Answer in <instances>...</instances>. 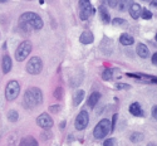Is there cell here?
Listing matches in <instances>:
<instances>
[{"instance_id": "6da1fadb", "label": "cell", "mask_w": 157, "mask_h": 146, "mask_svg": "<svg viewBox=\"0 0 157 146\" xmlns=\"http://www.w3.org/2000/svg\"><path fill=\"white\" fill-rule=\"evenodd\" d=\"M24 103L28 109H33L38 105L43 103V93L42 89L38 87H32L29 89H27L24 95Z\"/></svg>"}, {"instance_id": "7a4b0ae2", "label": "cell", "mask_w": 157, "mask_h": 146, "mask_svg": "<svg viewBox=\"0 0 157 146\" xmlns=\"http://www.w3.org/2000/svg\"><path fill=\"white\" fill-rule=\"evenodd\" d=\"M19 22H24L25 24H28L32 28V30H39V29L43 28V19L33 11L23 13L20 15Z\"/></svg>"}, {"instance_id": "3957f363", "label": "cell", "mask_w": 157, "mask_h": 146, "mask_svg": "<svg viewBox=\"0 0 157 146\" xmlns=\"http://www.w3.org/2000/svg\"><path fill=\"white\" fill-rule=\"evenodd\" d=\"M109 132H111V121L108 118H103V120H101L97 124V126L94 127L93 136L99 140V139H104Z\"/></svg>"}, {"instance_id": "277c9868", "label": "cell", "mask_w": 157, "mask_h": 146, "mask_svg": "<svg viewBox=\"0 0 157 146\" xmlns=\"http://www.w3.org/2000/svg\"><path fill=\"white\" fill-rule=\"evenodd\" d=\"M32 43L29 42V41H24V42H21L19 45H18V48H17V50H15V59L18 61V62H23V61H25L27 59V57L32 53Z\"/></svg>"}, {"instance_id": "5b68a950", "label": "cell", "mask_w": 157, "mask_h": 146, "mask_svg": "<svg viewBox=\"0 0 157 146\" xmlns=\"http://www.w3.org/2000/svg\"><path fill=\"white\" fill-rule=\"evenodd\" d=\"M20 93V85L18 81H10L5 87V98L8 101H14Z\"/></svg>"}, {"instance_id": "8992f818", "label": "cell", "mask_w": 157, "mask_h": 146, "mask_svg": "<svg viewBox=\"0 0 157 146\" xmlns=\"http://www.w3.org/2000/svg\"><path fill=\"white\" fill-rule=\"evenodd\" d=\"M43 69V61L39 57H32L27 63V72L29 74L36 76Z\"/></svg>"}, {"instance_id": "52a82bcc", "label": "cell", "mask_w": 157, "mask_h": 146, "mask_svg": "<svg viewBox=\"0 0 157 146\" xmlns=\"http://www.w3.org/2000/svg\"><path fill=\"white\" fill-rule=\"evenodd\" d=\"M94 14V8L90 4V0H79V18L87 20Z\"/></svg>"}, {"instance_id": "ba28073f", "label": "cell", "mask_w": 157, "mask_h": 146, "mask_svg": "<svg viewBox=\"0 0 157 146\" xmlns=\"http://www.w3.org/2000/svg\"><path fill=\"white\" fill-rule=\"evenodd\" d=\"M89 124V115L87 111H81L78 113V116L75 117V122H74V126L77 130H84Z\"/></svg>"}, {"instance_id": "9c48e42d", "label": "cell", "mask_w": 157, "mask_h": 146, "mask_svg": "<svg viewBox=\"0 0 157 146\" xmlns=\"http://www.w3.org/2000/svg\"><path fill=\"white\" fill-rule=\"evenodd\" d=\"M36 124L39 127H42V128H50L52 126H53V118H52L48 113H42V115H39L38 118H36Z\"/></svg>"}, {"instance_id": "30bf717a", "label": "cell", "mask_w": 157, "mask_h": 146, "mask_svg": "<svg viewBox=\"0 0 157 146\" xmlns=\"http://www.w3.org/2000/svg\"><path fill=\"white\" fill-rule=\"evenodd\" d=\"M93 41H94V35L90 33L89 30L83 32V33L81 34V37H79V42H81L82 44H92Z\"/></svg>"}, {"instance_id": "8fae6325", "label": "cell", "mask_w": 157, "mask_h": 146, "mask_svg": "<svg viewBox=\"0 0 157 146\" xmlns=\"http://www.w3.org/2000/svg\"><path fill=\"white\" fill-rule=\"evenodd\" d=\"M98 13H99V18H101V20H102L104 24H108V23L111 22L109 13H108V10L106 9V6H104V5H101V6L98 8Z\"/></svg>"}, {"instance_id": "7c38bea8", "label": "cell", "mask_w": 157, "mask_h": 146, "mask_svg": "<svg viewBox=\"0 0 157 146\" xmlns=\"http://www.w3.org/2000/svg\"><path fill=\"white\" fill-rule=\"evenodd\" d=\"M129 112L132 113L133 116H136V117H142V116H143V110H142L141 105H140L138 102L131 103V106H129Z\"/></svg>"}, {"instance_id": "4fadbf2b", "label": "cell", "mask_w": 157, "mask_h": 146, "mask_svg": "<svg viewBox=\"0 0 157 146\" xmlns=\"http://www.w3.org/2000/svg\"><path fill=\"white\" fill-rule=\"evenodd\" d=\"M11 67H13V62H11V58L9 54H4L3 57V63H2V68H3V72L4 73H9L11 71Z\"/></svg>"}, {"instance_id": "5bb4252c", "label": "cell", "mask_w": 157, "mask_h": 146, "mask_svg": "<svg viewBox=\"0 0 157 146\" xmlns=\"http://www.w3.org/2000/svg\"><path fill=\"white\" fill-rule=\"evenodd\" d=\"M136 52H137V54H138L141 58H147V57L150 56V50H148L147 45L143 44V43H138V44H137Z\"/></svg>"}, {"instance_id": "9a60e30c", "label": "cell", "mask_w": 157, "mask_h": 146, "mask_svg": "<svg viewBox=\"0 0 157 146\" xmlns=\"http://www.w3.org/2000/svg\"><path fill=\"white\" fill-rule=\"evenodd\" d=\"M141 11H142V9H141L140 4L133 3L129 8V15H131V18H133V19H138L141 17Z\"/></svg>"}, {"instance_id": "2e32d148", "label": "cell", "mask_w": 157, "mask_h": 146, "mask_svg": "<svg viewBox=\"0 0 157 146\" xmlns=\"http://www.w3.org/2000/svg\"><path fill=\"white\" fill-rule=\"evenodd\" d=\"M99 100H101V93H99V92H93V93L88 97L87 105L89 106L90 109H93L94 106L98 103V101H99Z\"/></svg>"}, {"instance_id": "e0dca14e", "label": "cell", "mask_w": 157, "mask_h": 146, "mask_svg": "<svg viewBox=\"0 0 157 146\" xmlns=\"http://www.w3.org/2000/svg\"><path fill=\"white\" fill-rule=\"evenodd\" d=\"M19 146H38V142H36V140L33 136L28 135V136H24L20 140Z\"/></svg>"}, {"instance_id": "ac0fdd59", "label": "cell", "mask_w": 157, "mask_h": 146, "mask_svg": "<svg viewBox=\"0 0 157 146\" xmlns=\"http://www.w3.org/2000/svg\"><path fill=\"white\" fill-rule=\"evenodd\" d=\"M132 4H133V0H118V2H117V6H118V10H121V11L129 10Z\"/></svg>"}, {"instance_id": "d6986e66", "label": "cell", "mask_w": 157, "mask_h": 146, "mask_svg": "<svg viewBox=\"0 0 157 146\" xmlns=\"http://www.w3.org/2000/svg\"><path fill=\"white\" fill-rule=\"evenodd\" d=\"M120 43L122 45H132L135 43V39L132 35H128V34H122L120 38Z\"/></svg>"}, {"instance_id": "ffe728a7", "label": "cell", "mask_w": 157, "mask_h": 146, "mask_svg": "<svg viewBox=\"0 0 157 146\" xmlns=\"http://www.w3.org/2000/svg\"><path fill=\"white\" fill-rule=\"evenodd\" d=\"M83 98H84V91H82V89L77 91L74 93V96H73V105L74 106H79L82 103Z\"/></svg>"}, {"instance_id": "44dd1931", "label": "cell", "mask_w": 157, "mask_h": 146, "mask_svg": "<svg viewBox=\"0 0 157 146\" xmlns=\"http://www.w3.org/2000/svg\"><path fill=\"white\" fill-rule=\"evenodd\" d=\"M114 72H117L116 68H107L106 71L102 73V79H104V81H111V79L113 78Z\"/></svg>"}, {"instance_id": "7402d4cb", "label": "cell", "mask_w": 157, "mask_h": 146, "mask_svg": "<svg viewBox=\"0 0 157 146\" xmlns=\"http://www.w3.org/2000/svg\"><path fill=\"white\" fill-rule=\"evenodd\" d=\"M143 139H145V136H143L141 132H133V134H131V136H129V140L132 141V142H141Z\"/></svg>"}, {"instance_id": "603a6c76", "label": "cell", "mask_w": 157, "mask_h": 146, "mask_svg": "<svg viewBox=\"0 0 157 146\" xmlns=\"http://www.w3.org/2000/svg\"><path fill=\"white\" fill-rule=\"evenodd\" d=\"M18 118H19V115H18V112H17L15 110H10V111L8 112V120H9L10 122H17Z\"/></svg>"}, {"instance_id": "cb8c5ba5", "label": "cell", "mask_w": 157, "mask_h": 146, "mask_svg": "<svg viewBox=\"0 0 157 146\" xmlns=\"http://www.w3.org/2000/svg\"><path fill=\"white\" fill-rule=\"evenodd\" d=\"M141 17H142L143 19L148 20V19L152 18V13H151L148 9H142V11H141Z\"/></svg>"}, {"instance_id": "d4e9b609", "label": "cell", "mask_w": 157, "mask_h": 146, "mask_svg": "<svg viewBox=\"0 0 157 146\" xmlns=\"http://www.w3.org/2000/svg\"><path fill=\"white\" fill-rule=\"evenodd\" d=\"M54 97L58 98V100H60V98L63 97V88H62V87H59V88H57V89L54 91Z\"/></svg>"}, {"instance_id": "484cf974", "label": "cell", "mask_w": 157, "mask_h": 146, "mask_svg": "<svg viewBox=\"0 0 157 146\" xmlns=\"http://www.w3.org/2000/svg\"><path fill=\"white\" fill-rule=\"evenodd\" d=\"M124 23H126V20H124V19H121V18H116V19L112 20V24L116 25V26H117V25H123Z\"/></svg>"}, {"instance_id": "4316f807", "label": "cell", "mask_w": 157, "mask_h": 146, "mask_svg": "<svg viewBox=\"0 0 157 146\" xmlns=\"http://www.w3.org/2000/svg\"><path fill=\"white\" fill-rule=\"evenodd\" d=\"M116 88H117V89H129L131 86L127 85V83H117V85H116Z\"/></svg>"}, {"instance_id": "83f0119b", "label": "cell", "mask_w": 157, "mask_h": 146, "mask_svg": "<svg viewBox=\"0 0 157 146\" xmlns=\"http://www.w3.org/2000/svg\"><path fill=\"white\" fill-rule=\"evenodd\" d=\"M114 145V139H108L103 142V146H113Z\"/></svg>"}, {"instance_id": "f1b7e54d", "label": "cell", "mask_w": 157, "mask_h": 146, "mask_svg": "<svg viewBox=\"0 0 157 146\" xmlns=\"http://www.w3.org/2000/svg\"><path fill=\"white\" fill-rule=\"evenodd\" d=\"M107 2H108V5L111 8H116L117 6V2H118V0H107Z\"/></svg>"}, {"instance_id": "f546056e", "label": "cell", "mask_w": 157, "mask_h": 146, "mask_svg": "<svg viewBox=\"0 0 157 146\" xmlns=\"http://www.w3.org/2000/svg\"><path fill=\"white\" fill-rule=\"evenodd\" d=\"M151 113H152V117L155 118V120H157V106H153Z\"/></svg>"}, {"instance_id": "4dcf8cb0", "label": "cell", "mask_w": 157, "mask_h": 146, "mask_svg": "<svg viewBox=\"0 0 157 146\" xmlns=\"http://www.w3.org/2000/svg\"><path fill=\"white\" fill-rule=\"evenodd\" d=\"M116 121H117V115H114V116H113V121H112V124H111V131H113V130H114Z\"/></svg>"}, {"instance_id": "1f68e13d", "label": "cell", "mask_w": 157, "mask_h": 146, "mask_svg": "<svg viewBox=\"0 0 157 146\" xmlns=\"http://www.w3.org/2000/svg\"><path fill=\"white\" fill-rule=\"evenodd\" d=\"M152 63L155 65H157V53H155V54L152 56Z\"/></svg>"}, {"instance_id": "d6a6232c", "label": "cell", "mask_w": 157, "mask_h": 146, "mask_svg": "<svg viewBox=\"0 0 157 146\" xmlns=\"http://www.w3.org/2000/svg\"><path fill=\"white\" fill-rule=\"evenodd\" d=\"M56 110H60V107H59V106H52V107H50V111H56Z\"/></svg>"}, {"instance_id": "836d02e7", "label": "cell", "mask_w": 157, "mask_h": 146, "mask_svg": "<svg viewBox=\"0 0 157 146\" xmlns=\"http://www.w3.org/2000/svg\"><path fill=\"white\" fill-rule=\"evenodd\" d=\"M151 5H152L153 8H157V0H152V3H151Z\"/></svg>"}, {"instance_id": "e575fe53", "label": "cell", "mask_w": 157, "mask_h": 146, "mask_svg": "<svg viewBox=\"0 0 157 146\" xmlns=\"http://www.w3.org/2000/svg\"><path fill=\"white\" fill-rule=\"evenodd\" d=\"M147 146H157V145H156V144H153V142H150Z\"/></svg>"}, {"instance_id": "d590c367", "label": "cell", "mask_w": 157, "mask_h": 146, "mask_svg": "<svg viewBox=\"0 0 157 146\" xmlns=\"http://www.w3.org/2000/svg\"><path fill=\"white\" fill-rule=\"evenodd\" d=\"M8 0H0V3H6Z\"/></svg>"}, {"instance_id": "8d00e7d4", "label": "cell", "mask_w": 157, "mask_h": 146, "mask_svg": "<svg viewBox=\"0 0 157 146\" xmlns=\"http://www.w3.org/2000/svg\"><path fill=\"white\" fill-rule=\"evenodd\" d=\"M39 3H40V4H44V0H39Z\"/></svg>"}, {"instance_id": "74e56055", "label": "cell", "mask_w": 157, "mask_h": 146, "mask_svg": "<svg viewBox=\"0 0 157 146\" xmlns=\"http://www.w3.org/2000/svg\"><path fill=\"white\" fill-rule=\"evenodd\" d=\"M143 2H148V0H143Z\"/></svg>"}, {"instance_id": "f35d334b", "label": "cell", "mask_w": 157, "mask_h": 146, "mask_svg": "<svg viewBox=\"0 0 157 146\" xmlns=\"http://www.w3.org/2000/svg\"><path fill=\"white\" fill-rule=\"evenodd\" d=\"M156 41H157V34H156Z\"/></svg>"}, {"instance_id": "ab89813d", "label": "cell", "mask_w": 157, "mask_h": 146, "mask_svg": "<svg viewBox=\"0 0 157 146\" xmlns=\"http://www.w3.org/2000/svg\"><path fill=\"white\" fill-rule=\"evenodd\" d=\"M28 2H32V0H28Z\"/></svg>"}]
</instances>
